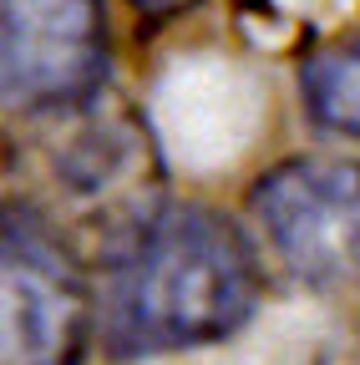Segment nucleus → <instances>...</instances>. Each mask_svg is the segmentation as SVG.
I'll return each mask as SVG.
<instances>
[{"label": "nucleus", "mask_w": 360, "mask_h": 365, "mask_svg": "<svg viewBox=\"0 0 360 365\" xmlns=\"http://www.w3.org/2000/svg\"><path fill=\"white\" fill-rule=\"evenodd\" d=\"M259 299L249 244L203 208L143 223L107 269L102 335L117 355L203 345L239 330Z\"/></svg>", "instance_id": "obj_1"}, {"label": "nucleus", "mask_w": 360, "mask_h": 365, "mask_svg": "<svg viewBox=\"0 0 360 365\" xmlns=\"http://www.w3.org/2000/svg\"><path fill=\"white\" fill-rule=\"evenodd\" d=\"M86 335V299L71 259L31 218L6 228V365H76Z\"/></svg>", "instance_id": "obj_4"}, {"label": "nucleus", "mask_w": 360, "mask_h": 365, "mask_svg": "<svg viewBox=\"0 0 360 365\" xmlns=\"http://www.w3.org/2000/svg\"><path fill=\"white\" fill-rule=\"evenodd\" d=\"M132 11H138L148 26H158V21H173V16H183L188 6H198V0H127Z\"/></svg>", "instance_id": "obj_6"}, {"label": "nucleus", "mask_w": 360, "mask_h": 365, "mask_svg": "<svg viewBox=\"0 0 360 365\" xmlns=\"http://www.w3.org/2000/svg\"><path fill=\"white\" fill-rule=\"evenodd\" d=\"M299 91L320 127L360 137V36L314 51L299 71Z\"/></svg>", "instance_id": "obj_5"}, {"label": "nucleus", "mask_w": 360, "mask_h": 365, "mask_svg": "<svg viewBox=\"0 0 360 365\" xmlns=\"http://www.w3.org/2000/svg\"><path fill=\"white\" fill-rule=\"evenodd\" d=\"M6 97L31 112L76 107L102 86L107 6L102 0H0Z\"/></svg>", "instance_id": "obj_2"}, {"label": "nucleus", "mask_w": 360, "mask_h": 365, "mask_svg": "<svg viewBox=\"0 0 360 365\" xmlns=\"http://www.w3.org/2000/svg\"><path fill=\"white\" fill-rule=\"evenodd\" d=\"M254 208L279 259L314 284H360V168L355 163H284Z\"/></svg>", "instance_id": "obj_3"}]
</instances>
